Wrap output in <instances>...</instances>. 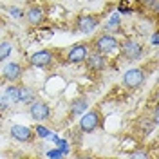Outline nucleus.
Instances as JSON below:
<instances>
[{
	"label": "nucleus",
	"mask_w": 159,
	"mask_h": 159,
	"mask_svg": "<svg viewBox=\"0 0 159 159\" xmlns=\"http://www.w3.org/2000/svg\"><path fill=\"white\" fill-rule=\"evenodd\" d=\"M87 43H89V51H96V52H101L105 56H109L119 49V40L110 33H99Z\"/></svg>",
	"instance_id": "f03ea898"
},
{
	"label": "nucleus",
	"mask_w": 159,
	"mask_h": 159,
	"mask_svg": "<svg viewBox=\"0 0 159 159\" xmlns=\"http://www.w3.org/2000/svg\"><path fill=\"white\" fill-rule=\"evenodd\" d=\"M9 109H11L9 99L6 98V94H2V92H0V112L4 114V112H7Z\"/></svg>",
	"instance_id": "a211bd4d"
},
{
	"label": "nucleus",
	"mask_w": 159,
	"mask_h": 159,
	"mask_svg": "<svg viewBox=\"0 0 159 159\" xmlns=\"http://www.w3.org/2000/svg\"><path fill=\"white\" fill-rule=\"evenodd\" d=\"M139 7L143 11H152L154 15H157V9H159V0H138Z\"/></svg>",
	"instance_id": "f3484780"
},
{
	"label": "nucleus",
	"mask_w": 159,
	"mask_h": 159,
	"mask_svg": "<svg viewBox=\"0 0 159 159\" xmlns=\"http://www.w3.org/2000/svg\"><path fill=\"white\" fill-rule=\"evenodd\" d=\"M20 83L22 81H18V83H7V87L4 90V94H6V98L9 99L11 105L20 103Z\"/></svg>",
	"instance_id": "dca6fc26"
},
{
	"label": "nucleus",
	"mask_w": 159,
	"mask_h": 159,
	"mask_svg": "<svg viewBox=\"0 0 159 159\" xmlns=\"http://www.w3.org/2000/svg\"><path fill=\"white\" fill-rule=\"evenodd\" d=\"M24 18H25V22L29 24L31 27H36V25H40L45 20V11H43L42 6L33 4V6H29L27 9L24 11Z\"/></svg>",
	"instance_id": "f8f14e48"
},
{
	"label": "nucleus",
	"mask_w": 159,
	"mask_h": 159,
	"mask_svg": "<svg viewBox=\"0 0 159 159\" xmlns=\"http://www.w3.org/2000/svg\"><path fill=\"white\" fill-rule=\"evenodd\" d=\"M27 107H29L31 118L34 119L36 123L51 121V114H52V110H51V105L47 103V101H43L42 98H34Z\"/></svg>",
	"instance_id": "6e6552de"
},
{
	"label": "nucleus",
	"mask_w": 159,
	"mask_h": 159,
	"mask_svg": "<svg viewBox=\"0 0 159 159\" xmlns=\"http://www.w3.org/2000/svg\"><path fill=\"white\" fill-rule=\"evenodd\" d=\"M103 125V116H101V110L98 107L94 109L85 110L83 114H80V121H78V129L83 134H92L98 129H101Z\"/></svg>",
	"instance_id": "7ed1b4c3"
},
{
	"label": "nucleus",
	"mask_w": 159,
	"mask_h": 159,
	"mask_svg": "<svg viewBox=\"0 0 159 159\" xmlns=\"http://www.w3.org/2000/svg\"><path fill=\"white\" fill-rule=\"evenodd\" d=\"M99 24H101L99 16L98 15H92V13L80 15L78 18H76V22H74V25H76L78 33H83V34H90L92 31H96Z\"/></svg>",
	"instance_id": "9d476101"
},
{
	"label": "nucleus",
	"mask_w": 159,
	"mask_h": 159,
	"mask_svg": "<svg viewBox=\"0 0 159 159\" xmlns=\"http://www.w3.org/2000/svg\"><path fill=\"white\" fill-rule=\"evenodd\" d=\"M7 11H9V15L13 18H24V11L20 7H7Z\"/></svg>",
	"instance_id": "aec40b11"
},
{
	"label": "nucleus",
	"mask_w": 159,
	"mask_h": 159,
	"mask_svg": "<svg viewBox=\"0 0 159 159\" xmlns=\"http://www.w3.org/2000/svg\"><path fill=\"white\" fill-rule=\"evenodd\" d=\"M58 56H61V51L60 49H40L36 52H33L27 60V63L33 65V67H38V69L43 70H52L54 65L58 63Z\"/></svg>",
	"instance_id": "f257e3e1"
},
{
	"label": "nucleus",
	"mask_w": 159,
	"mask_h": 159,
	"mask_svg": "<svg viewBox=\"0 0 159 159\" xmlns=\"http://www.w3.org/2000/svg\"><path fill=\"white\" fill-rule=\"evenodd\" d=\"M25 74V65L22 61H7L2 69V81L4 83H18Z\"/></svg>",
	"instance_id": "1a4fd4ad"
},
{
	"label": "nucleus",
	"mask_w": 159,
	"mask_h": 159,
	"mask_svg": "<svg viewBox=\"0 0 159 159\" xmlns=\"http://www.w3.org/2000/svg\"><path fill=\"white\" fill-rule=\"evenodd\" d=\"M83 63H85L87 70L92 72V74H101V72H105L109 69V58L101 52H96V51H89Z\"/></svg>",
	"instance_id": "0eeeda50"
},
{
	"label": "nucleus",
	"mask_w": 159,
	"mask_h": 159,
	"mask_svg": "<svg viewBox=\"0 0 159 159\" xmlns=\"http://www.w3.org/2000/svg\"><path fill=\"white\" fill-rule=\"evenodd\" d=\"M9 136L18 143H33L36 139V132L34 129L25 127V125H13L9 129Z\"/></svg>",
	"instance_id": "9b49d317"
},
{
	"label": "nucleus",
	"mask_w": 159,
	"mask_h": 159,
	"mask_svg": "<svg viewBox=\"0 0 159 159\" xmlns=\"http://www.w3.org/2000/svg\"><path fill=\"white\" fill-rule=\"evenodd\" d=\"M119 56L123 58V61H138V60L143 58V54H145V47H143V43L138 42V40H125V42H119Z\"/></svg>",
	"instance_id": "20e7f679"
},
{
	"label": "nucleus",
	"mask_w": 159,
	"mask_h": 159,
	"mask_svg": "<svg viewBox=\"0 0 159 159\" xmlns=\"http://www.w3.org/2000/svg\"><path fill=\"white\" fill-rule=\"evenodd\" d=\"M89 109V98L87 96H78L69 103V116H80Z\"/></svg>",
	"instance_id": "ddd939ff"
},
{
	"label": "nucleus",
	"mask_w": 159,
	"mask_h": 159,
	"mask_svg": "<svg viewBox=\"0 0 159 159\" xmlns=\"http://www.w3.org/2000/svg\"><path fill=\"white\" fill-rule=\"evenodd\" d=\"M34 132H36V138H51V130L45 129L43 125H38L34 129Z\"/></svg>",
	"instance_id": "6ab92c4d"
},
{
	"label": "nucleus",
	"mask_w": 159,
	"mask_h": 159,
	"mask_svg": "<svg viewBox=\"0 0 159 159\" xmlns=\"http://www.w3.org/2000/svg\"><path fill=\"white\" fill-rule=\"evenodd\" d=\"M13 49H15V42H13L11 36H4V38L0 40V63L9 58Z\"/></svg>",
	"instance_id": "4468645a"
},
{
	"label": "nucleus",
	"mask_w": 159,
	"mask_h": 159,
	"mask_svg": "<svg viewBox=\"0 0 159 159\" xmlns=\"http://www.w3.org/2000/svg\"><path fill=\"white\" fill-rule=\"evenodd\" d=\"M157 43H159V33L154 31V34H152V47H157Z\"/></svg>",
	"instance_id": "412c9836"
},
{
	"label": "nucleus",
	"mask_w": 159,
	"mask_h": 159,
	"mask_svg": "<svg viewBox=\"0 0 159 159\" xmlns=\"http://www.w3.org/2000/svg\"><path fill=\"white\" fill-rule=\"evenodd\" d=\"M61 52H63V63L65 65H80V63H83V60L89 52V43L80 42V43H74V45L67 47Z\"/></svg>",
	"instance_id": "39448f33"
},
{
	"label": "nucleus",
	"mask_w": 159,
	"mask_h": 159,
	"mask_svg": "<svg viewBox=\"0 0 159 159\" xmlns=\"http://www.w3.org/2000/svg\"><path fill=\"white\" fill-rule=\"evenodd\" d=\"M34 98H38V92L33 89V87H29V85L20 83V103L22 105H29Z\"/></svg>",
	"instance_id": "2eb2a0df"
},
{
	"label": "nucleus",
	"mask_w": 159,
	"mask_h": 159,
	"mask_svg": "<svg viewBox=\"0 0 159 159\" xmlns=\"http://www.w3.org/2000/svg\"><path fill=\"white\" fill-rule=\"evenodd\" d=\"M145 80H147V72H145L143 67H130V69H127L125 72H123L121 83H123L125 89L136 90L145 83Z\"/></svg>",
	"instance_id": "423d86ee"
}]
</instances>
